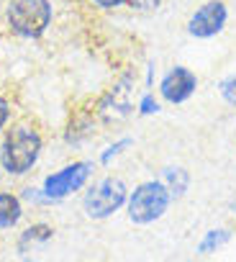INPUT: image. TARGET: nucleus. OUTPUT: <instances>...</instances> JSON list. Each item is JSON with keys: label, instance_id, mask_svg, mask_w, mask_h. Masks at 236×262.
<instances>
[{"label": "nucleus", "instance_id": "1", "mask_svg": "<svg viewBox=\"0 0 236 262\" xmlns=\"http://www.w3.org/2000/svg\"><path fill=\"white\" fill-rule=\"evenodd\" d=\"M41 152V137L39 131L29 123H18L8 131L3 142V152H0V162H3L6 172L11 175H23L34 167Z\"/></svg>", "mask_w": 236, "mask_h": 262}, {"label": "nucleus", "instance_id": "2", "mask_svg": "<svg viewBox=\"0 0 236 262\" xmlns=\"http://www.w3.org/2000/svg\"><path fill=\"white\" fill-rule=\"evenodd\" d=\"M6 16L13 34L23 39H36L52 24V6L49 0H11Z\"/></svg>", "mask_w": 236, "mask_h": 262}, {"label": "nucleus", "instance_id": "3", "mask_svg": "<svg viewBox=\"0 0 236 262\" xmlns=\"http://www.w3.org/2000/svg\"><path fill=\"white\" fill-rule=\"evenodd\" d=\"M170 190L164 183H141L131 201H129V219L134 224H152L157 221L170 206Z\"/></svg>", "mask_w": 236, "mask_h": 262}, {"label": "nucleus", "instance_id": "4", "mask_svg": "<svg viewBox=\"0 0 236 262\" xmlns=\"http://www.w3.org/2000/svg\"><path fill=\"white\" fill-rule=\"evenodd\" d=\"M124 201H126V185L118 178H105L85 195V211L90 219H105L121 208Z\"/></svg>", "mask_w": 236, "mask_h": 262}, {"label": "nucleus", "instance_id": "5", "mask_svg": "<svg viewBox=\"0 0 236 262\" xmlns=\"http://www.w3.org/2000/svg\"><path fill=\"white\" fill-rule=\"evenodd\" d=\"M226 21H228V8L223 0H208V3H203L190 16L187 31L195 39H210V36H218L223 31Z\"/></svg>", "mask_w": 236, "mask_h": 262}, {"label": "nucleus", "instance_id": "6", "mask_svg": "<svg viewBox=\"0 0 236 262\" xmlns=\"http://www.w3.org/2000/svg\"><path fill=\"white\" fill-rule=\"evenodd\" d=\"M90 162H75V165H67L64 170L54 172L52 178H46L44 183V193L46 198H64L69 195L72 190H80L90 175Z\"/></svg>", "mask_w": 236, "mask_h": 262}, {"label": "nucleus", "instance_id": "7", "mask_svg": "<svg viewBox=\"0 0 236 262\" xmlns=\"http://www.w3.org/2000/svg\"><path fill=\"white\" fill-rule=\"evenodd\" d=\"M198 88V77L187 67H172L159 85V93L170 103H185Z\"/></svg>", "mask_w": 236, "mask_h": 262}, {"label": "nucleus", "instance_id": "8", "mask_svg": "<svg viewBox=\"0 0 236 262\" xmlns=\"http://www.w3.org/2000/svg\"><path fill=\"white\" fill-rule=\"evenodd\" d=\"M21 219V203L11 193H0V229H8Z\"/></svg>", "mask_w": 236, "mask_h": 262}, {"label": "nucleus", "instance_id": "9", "mask_svg": "<svg viewBox=\"0 0 236 262\" xmlns=\"http://www.w3.org/2000/svg\"><path fill=\"white\" fill-rule=\"evenodd\" d=\"M164 183L172 195H182V190L187 188V172L185 170H164Z\"/></svg>", "mask_w": 236, "mask_h": 262}, {"label": "nucleus", "instance_id": "10", "mask_svg": "<svg viewBox=\"0 0 236 262\" xmlns=\"http://www.w3.org/2000/svg\"><path fill=\"white\" fill-rule=\"evenodd\" d=\"M52 234H54V231H52V226H46V224H36V226H31V229H26V231H23L21 244L26 247L29 242H31V244H34V242H46Z\"/></svg>", "mask_w": 236, "mask_h": 262}, {"label": "nucleus", "instance_id": "11", "mask_svg": "<svg viewBox=\"0 0 236 262\" xmlns=\"http://www.w3.org/2000/svg\"><path fill=\"white\" fill-rule=\"evenodd\" d=\"M228 239V231H208V236L203 239V244H200V252H208V249H213V247H218V244H223Z\"/></svg>", "mask_w": 236, "mask_h": 262}, {"label": "nucleus", "instance_id": "12", "mask_svg": "<svg viewBox=\"0 0 236 262\" xmlns=\"http://www.w3.org/2000/svg\"><path fill=\"white\" fill-rule=\"evenodd\" d=\"M221 95H223L226 103L236 105V75H231V77H226V80L221 82Z\"/></svg>", "mask_w": 236, "mask_h": 262}, {"label": "nucleus", "instance_id": "13", "mask_svg": "<svg viewBox=\"0 0 236 262\" xmlns=\"http://www.w3.org/2000/svg\"><path fill=\"white\" fill-rule=\"evenodd\" d=\"M126 6L134 8V11L149 13V11H157V8L162 6V0H126Z\"/></svg>", "mask_w": 236, "mask_h": 262}, {"label": "nucleus", "instance_id": "14", "mask_svg": "<svg viewBox=\"0 0 236 262\" xmlns=\"http://www.w3.org/2000/svg\"><path fill=\"white\" fill-rule=\"evenodd\" d=\"M157 111H159L157 100H154L152 95H144V98H141V113H157Z\"/></svg>", "mask_w": 236, "mask_h": 262}, {"label": "nucleus", "instance_id": "15", "mask_svg": "<svg viewBox=\"0 0 236 262\" xmlns=\"http://www.w3.org/2000/svg\"><path fill=\"white\" fill-rule=\"evenodd\" d=\"M124 147H129V139H124V142H118V144L108 147V149H105V155H103L100 160H103V162H108V160H110L113 155H118V149H124Z\"/></svg>", "mask_w": 236, "mask_h": 262}, {"label": "nucleus", "instance_id": "16", "mask_svg": "<svg viewBox=\"0 0 236 262\" xmlns=\"http://www.w3.org/2000/svg\"><path fill=\"white\" fill-rule=\"evenodd\" d=\"M95 6H100V8H118V6H124L126 0H92Z\"/></svg>", "mask_w": 236, "mask_h": 262}, {"label": "nucleus", "instance_id": "17", "mask_svg": "<svg viewBox=\"0 0 236 262\" xmlns=\"http://www.w3.org/2000/svg\"><path fill=\"white\" fill-rule=\"evenodd\" d=\"M8 113H11V108H8V103L0 98V128L6 126V121H8Z\"/></svg>", "mask_w": 236, "mask_h": 262}]
</instances>
